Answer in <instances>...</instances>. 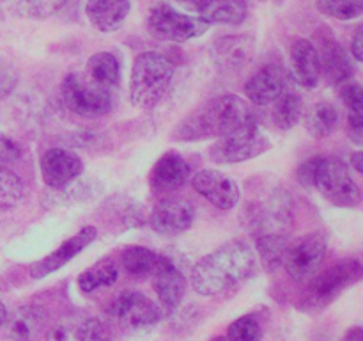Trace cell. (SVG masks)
Instances as JSON below:
<instances>
[{
	"instance_id": "6da1fadb",
	"label": "cell",
	"mask_w": 363,
	"mask_h": 341,
	"mask_svg": "<svg viewBox=\"0 0 363 341\" xmlns=\"http://www.w3.org/2000/svg\"><path fill=\"white\" fill-rule=\"evenodd\" d=\"M257 270V258L248 244L233 240L204 256L191 270V286L201 295H216L243 283Z\"/></svg>"
},
{
	"instance_id": "7a4b0ae2",
	"label": "cell",
	"mask_w": 363,
	"mask_h": 341,
	"mask_svg": "<svg viewBox=\"0 0 363 341\" xmlns=\"http://www.w3.org/2000/svg\"><path fill=\"white\" fill-rule=\"evenodd\" d=\"M252 119H255V114L243 98L236 94L216 96L184 117L174 130V139L183 142L220 139L240 130Z\"/></svg>"
},
{
	"instance_id": "3957f363",
	"label": "cell",
	"mask_w": 363,
	"mask_h": 341,
	"mask_svg": "<svg viewBox=\"0 0 363 341\" xmlns=\"http://www.w3.org/2000/svg\"><path fill=\"white\" fill-rule=\"evenodd\" d=\"M174 64L158 52H144L133 60L130 77V102L138 109H152L162 102L174 78Z\"/></svg>"
},
{
	"instance_id": "277c9868",
	"label": "cell",
	"mask_w": 363,
	"mask_h": 341,
	"mask_svg": "<svg viewBox=\"0 0 363 341\" xmlns=\"http://www.w3.org/2000/svg\"><path fill=\"white\" fill-rule=\"evenodd\" d=\"M363 266L358 259H342L335 265L318 272L311 281L303 295L305 309H323L335 301L346 288L360 281Z\"/></svg>"
},
{
	"instance_id": "5b68a950",
	"label": "cell",
	"mask_w": 363,
	"mask_h": 341,
	"mask_svg": "<svg viewBox=\"0 0 363 341\" xmlns=\"http://www.w3.org/2000/svg\"><path fill=\"white\" fill-rule=\"evenodd\" d=\"M106 315L124 332H145L162 320L163 313L158 304L140 291H123L106 305Z\"/></svg>"
},
{
	"instance_id": "8992f818",
	"label": "cell",
	"mask_w": 363,
	"mask_h": 341,
	"mask_svg": "<svg viewBox=\"0 0 363 341\" xmlns=\"http://www.w3.org/2000/svg\"><path fill=\"white\" fill-rule=\"evenodd\" d=\"M314 187L332 205L354 208L362 202V192L346 163L335 156H323L315 170Z\"/></svg>"
},
{
	"instance_id": "52a82bcc",
	"label": "cell",
	"mask_w": 363,
	"mask_h": 341,
	"mask_svg": "<svg viewBox=\"0 0 363 341\" xmlns=\"http://www.w3.org/2000/svg\"><path fill=\"white\" fill-rule=\"evenodd\" d=\"M269 148L272 142L264 134H261L255 117L240 130L220 137L209 148V158L216 163H240L262 155Z\"/></svg>"
},
{
	"instance_id": "ba28073f",
	"label": "cell",
	"mask_w": 363,
	"mask_h": 341,
	"mask_svg": "<svg viewBox=\"0 0 363 341\" xmlns=\"http://www.w3.org/2000/svg\"><path fill=\"white\" fill-rule=\"evenodd\" d=\"M209 25L201 18L179 13L170 4L158 2L149 9L147 31L162 41L184 43L206 34Z\"/></svg>"
},
{
	"instance_id": "9c48e42d",
	"label": "cell",
	"mask_w": 363,
	"mask_h": 341,
	"mask_svg": "<svg viewBox=\"0 0 363 341\" xmlns=\"http://www.w3.org/2000/svg\"><path fill=\"white\" fill-rule=\"evenodd\" d=\"M326 251L328 238L321 231L303 234L294 242H289L282 263L287 276L296 283H308L319 272Z\"/></svg>"
},
{
	"instance_id": "30bf717a",
	"label": "cell",
	"mask_w": 363,
	"mask_h": 341,
	"mask_svg": "<svg viewBox=\"0 0 363 341\" xmlns=\"http://www.w3.org/2000/svg\"><path fill=\"white\" fill-rule=\"evenodd\" d=\"M60 94L66 109L80 117H98L112 110V94L108 91L84 82L74 73L64 78Z\"/></svg>"
},
{
	"instance_id": "8fae6325",
	"label": "cell",
	"mask_w": 363,
	"mask_h": 341,
	"mask_svg": "<svg viewBox=\"0 0 363 341\" xmlns=\"http://www.w3.org/2000/svg\"><path fill=\"white\" fill-rule=\"evenodd\" d=\"M315 52H318L319 63H321V73H325L326 80L332 85H342L350 82L354 75V66L350 55L342 48L339 41L333 38L328 27H319L314 34Z\"/></svg>"
},
{
	"instance_id": "7c38bea8",
	"label": "cell",
	"mask_w": 363,
	"mask_h": 341,
	"mask_svg": "<svg viewBox=\"0 0 363 341\" xmlns=\"http://www.w3.org/2000/svg\"><path fill=\"white\" fill-rule=\"evenodd\" d=\"M194 219V205L188 199L176 197V195L158 201L151 212L152 229L160 234H167V237H174V234L186 231Z\"/></svg>"
},
{
	"instance_id": "4fadbf2b",
	"label": "cell",
	"mask_w": 363,
	"mask_h": 341,
	"mask_svg": "<svg viewBox=\"0 0 363 341\" xmlns=\"http://www.w3.org/2000/svg\"><path fill=\"white\" fill-rule=\"evenodd\" d=\"M195 190L218 210H233L240 202V187L222 170L202 169L191 180Z\"/></svg>"
},
{
	"instance_id": "5bb4252c",
	"label": "cell",
	"mask_w": 363,
	"mask_h": 341,
	"mask_svg": "<svg viewBox=\"0 0 363 341\" xmlns=\"http://www.w3.org/2000/svg\"><path fill=\"white\" fill-rule=\"evenodd\" d=\"M287 89H291V85L286 71L277 64H268L248 78L245 84V94L254 105L266 107L279 99Z\"/></svg>"
},
{
	"instance_id": "9a60e30c",
	"label": "cell",
	"mask_w": 363,
	"mask_h": 341,
	"mask_svg": "<svg viewBox=\"0 0 363 341\" xmlns=\"http://www.w3.org/2000/svg\"><path fill=\"white\" fill-rule=\"evenodd\" d=\"M96 237H98V231H96L94 226L82 227L77 234L67 238L57 251L50 252L48 256H45V258L39 259V261L32 263L30 276L34 277V279H43V277L57 272L60 266H64L67 261H71L78 252H82L87 245H91L92 242L96 240Z\"/></svg>"
},
{
	"instance_id": "2e32d148",
	"label": "cell",
	"mask_w": 363,
	"mask_h": 341,
	"mask_svg": "<svg viewBox=\"0 0 363 341\" xmlns=\"http://www.w3.org/2000/svg\"><path fill=\"white\" fill-rule=\"evenodd\" d=\"M84 170L80 156L64 148H52L41 156V176L48 187L62 188Z\"/></svg>"
},
{
	"instance_id": "e0dca14e",
	"label": "cell",
	"mask_w": 363,
	"mask_h": 341,
	"mask_svg": "<svg viewBox=\"0 0 363 341\" xmlns=\"http://www.w3.org/2000/svg\"><path fill=\"white\" fill-rule=\"evenodd\" d=\"M190 163L184 160V156L176 151H169L160 156L152 166L151 174H149V185L155 192L169 194V192L183 187L190 178Z\"/></svg>"
},
{
	"instance_id": "ac0fdd59",
	"label": "cell",
	"mask_w": 363,
	"mask_h": 341,
	"mask_svg": "<svg viewBox=\"0 0 363 341\" xmlns=\"http://www.w3.org/2000/svg\"><path fill=\"white\" fill-rule=\"evenodd\" d=\"M155 291L160 298V309L163 315H170L179 308L184 293H186V277L165 256V261L152 276Z\"/></svg>"
},
{
	"instance_id": "d6986e66",
	"label": "cell",
	"mask_w": 363,
	"mask_h": 341,
	"mask_svg": "<svg viewBox=\"0 0 363 341\" xmlns=\"http://www.w3.org/2000/svg\"><path fill=\"white\" fill-rule=\"evenodd\" d=\"M291 77L305 89H315L321 82V63L311 39L298 38L291 45Z\"/></svg>"
},
{
	"instance_id": "ffe728a7",
	"label": "cell",
	"mask_w": 363,
	"mask_h": 341,
	"mask_svg": "<svg viewBox=\"0 0 363 341\" xmlns=\"http://www.w3.org/2000/svg\"><path fill=\"white\" fill-rule=\"evenodd\" d=\"M7 330L14 341H38L48 329V315L38 305H21L7 313Z\"/></svg>"
},
{
	"instance_id": "44dd1931",
	"label": "cell",
	"mask_w": 363,
	"mask_h": 341,
	"mask_svg": "<svg viewBox=\"0 0 363 341\" xmlns=\"http://www.w3.org/2000/svg\"><path fill=\"white\" fill-rule=\"evenodd\" d=\"M130 0H87L85 14L94 28L99 32H116L123 27L130 14Z\"/></svg>"
},
{
	"instance_id": "7402d4cb",
	"label": "cell",
	"mask_w": 363,
	"mask_h": 341,
	"mask_svg": "<svg viewBox=\"0 0 363 341\" xmlns=\"http://www.w3.org/2000/svg\"><path fill=\"white\" fill-rule=\"evenodd\" d=\"M252 39L247 36H225L213 46V57L223 70H240L252 59Z\"/></svg>"
},
{
	"instance_id": "603a6c76",
	"label": "cell",
	"mask_w": 363,
	"mask_h": 341,
	"mask_svg": "<svg viewBox=\"0 0 363 341\" xmlns=\"http://www.w3.org/2000/svg\"><path fill=\"white\" fill-rule=\"evenodd\" d=\"M89 84L103 89V91H112L119 85L121 80V66L119 60L110 52H98L89 57L87 66H85Z\"/></svg>"
},
{
	"instance_id": "cb8c5ba5",
	"label": "cell",
	"mask_w": 363,
	"mask_h": 341,
	"mask_svg": "<svg viewBox=\"0 0 363 341\" xmlns=\"http://www.w3.org/2000/svg\"><path fill=\"white\" fill-rule=\"evenodd\" d=\"M123 266L130 276L152 277L156 270L163 265L165 256L140 245H131L123 252Z\"/></svg>"
},
{
	"instance_id": "d4e9b609",
	"label": "cell",
	"mask_w": 363,
	"mask_h": 341,
	"mask_svg": "<svg viewBox=\"0 0 363 341\" xmlns=\"http://www.w3.org/2000/svg\"><path fill=\"white\" fill-rule=\"evenodd\" d=\"M305 128L315 139H325L335 131L339 124V110L330 102H318L303 112Z\"/></svg>"
},
{
	"instance_id": "484cf974",
	"label": "cell",
	"mask_w": 363,
	"mask_h": 341,
	"mask_svg": "<svg viewBox=\"0 0 363 341\" xmlns=\"http://www.w3.org/2000/svg\"><path fill=\"white\" fill-rule=\"evenodd\" d=\"M303 99L293 89H287L279 99L272 103V119L280 130H291L303 116Z\"/></svg>"
},
{
	"instance_id": "4316f807",
	"label": "cell",
	"mask_w": 363,
	"mask_h": 341,
	"mask_svg": "<svg viewBox=\"0 0 363 341\" xmlns=\"http://www.w3.org/2000/svg\"><path fill=\"white\" fill-rule=\"evenodd\" d=\"M247 16L248 7L245 0H215L199 18L208 25H240L247 20Z\"/></svg>"
},
{
	"instance_id": "83f0119b",
	"label": "cell",
	"mask_w": 363,
	"mask_h": 341,
	"mask_svg": "<svg viewBox=\"0 0 363 341\" xmlns=\"http://www.w3.org/2000/svg\"><path fill=\"white\" fill-rule=\"evenodd\" d=\"M117 276H119V269L113 263V259H99L96 265H92L91 269H87L78 276V286L85 293H91L98 288L110 286V284L116 283Z\"/></svg>"
},
{
	"instance_id": "f1b7e54d",
	"label": "cell",
	"mask_w": 363,
	"mask_h": 341,
	"mask_svg": "<svg viewBox=\"0 0 363 341\" xmlns=\"http://www.w3.org/2000/svg\"><path fill=\"white\" fill-rule=\"evenodd\" d=\"M289 242L286 240L284 234L279 233H268L262 234L257 240V252L261 256V261L268 272H275L282 266L284 254Z\"/></svg>"
},
{
	"instance_id": "f546056e",
	"label": "cell",
	"mask_w": 363,
	"mask_h": 341,
	"mask_svg": "<svg viewBox=\"0 0 363 341\" xmlns=\"http://www.w3.org/2000/svg\"><path fill=\"white\" fill-rule=\"evenodd\" d=\"M85 315H73L59 320L46 329L45 341H85Z\"/></svg>"
},
{
	"instance_id": "4dcf8cb0",
	"label": "cell",
	"mask_w": 363,
	"mask_h": 341,
	"mask_svg": "<svg viewBox=\"0 0 363 341\" xmlns=\"http://www.w3.org/2000/svg\"><path fill=\"white\" fill-rule=\"evenodd\" d=\"M66 2L67 0H18L14 13L28 20H46L55 16Z\"/></svg>"
},
{
	"instance_id": "1f68e13d",
	"label": "cell",
	"mask_w": 363,
	"mask_h": 341,
	"mask_svg": "<svg viewBox=\"0 0 363 341\" xmlns=\"http://www.w3.org/2000/svg\"><path fill=\"white\" fill-rule=\"evenodd\" d=\"M23 197V181L20 176L0 166V213L14 208Z\"/></svg>"
},
{
	"instance_id": "d6a6232c",
	"label": "cell",
	"mask_w": 363,
	"mask_h": 341,
	"mask_svg": "<svg viewBox=\"0 0 363 341\" xmlns=\"http://www.w3.org/2000/svg\"><path fill=\"white\" fill-rule=\"evenodd\" d=\"M315 6L326 14L335 20H353L358 18L363 11V0H315Z\"/></svg>"
},
{
	"instance_id": "836d02e7",
	"label": "cell",
	"mask_w": 363,
	"mask_h": 341,
	"mask_svg": "<svg viewBox=\"0 0 363 341\" xmlns=\"http://www.w3.org/2000/svg\"><path fill=\"white\" fill-rule=\"evenodd\" d=\"M227 337L230 341H261L262 340V327L257 318L252 315H245L233 322L227 330Z\"/></svg>"
},
{
	"instance_id": "e575fe53",
	"label": "cell",
	"mask_w": 363,
	"mask_h": 341,
	"mask_svg": "<svg viewBox=\"0 0 363 341\" xmlns=\"http://www.w3.org/2000/svg\"><path fill=\"white\" fill-rule=\"evenodd\" d=\"M340 96H342L344 103H346L350 114L354 116H363V91L362 85L358 82H346L340 87Z\"/></svg>"
},
{
	"instance_id": "d590c367",
	"label": "cell",
	"mask_w": 363,
	"mask_h": 341,
	"mask_svg": "<svg viewBox=\"0 0 363 341\" xmlns=\"http://www.w3.org/2000/svg\"><path fill=\"white\" fill-rule=\"evenodd\" d=\"M323 156L315 155L312 156V158H308L307 162L301 163L300 167H298V181H300L301 185H303L305 188H312L314 187V181H315V170H318V166L319 162H321Z\"/></svg>"
},
{
	"instance_id": "8d00e7d4",
	"label": "cell",
	"mask_w": 363,
	"mask_h": 341,
	"mask_svg": "<svg viewBox=\"0 0 363 341\" xmlns=\"http://www.w3.org/2000/svg\"><path fill=\"white\" fill-rule=\"evenodd\" d=\"M21 156V146L9 139L7 135L0 134V160L4 162H13Z\"/></svg>"
},
{
	"instance_id": "74e56055",
	"label": "cell",
	"mask_w": 363,
	"mask_h": 341,
	"mask_svg": "<svg viewBox=\"0 0 363 341\" xmlns=\"http://www.w3.org/2000/svg\"><path fill=\"white\" fill-rule=\"evenodd\" d=\"M347 131H350V137L353 139L357 144H362L363 116H354V114H350V117H347Z\"/></svg>"
},
{
	"instance_id": "f35d334b",
	"label": "cell",
	"mask_w": 363,
	"mask_h": 341,
	"mask_svg": "<svg viewBox=\"0 0 363 341\" xmlns=\"http://www.w3.org/2000/svg\"><path fill=\"white\" fill-rule=\"evenodd\" d=\"M363 32H362V27H357V31H354V36H353V41H351V53H353L354 60H360L363 59Z\"/></svg>"
},
{
	"instance_id": "ab89813d",
	"label": "cell",
	"mask_w": 363,
	"mask_h": 341,
	"mask_svg": "<svg viewBox=\"0 0 363 341\" xmlns=\"http://www.w3.org/2000/svg\"><path fill=\"white\" fill-rule=\"evenodd\" d=\"M176 2H179L181 6L188 7V9L197 11L199 16H201V14L204 13V11L208 9V7L211 6V4L215 2V0H176ZM199 16H197V18H199Z\"/></svg>"
},
{
	"instance_id": "60d3db41",
	"label": "cell",
	"mask_w": 363,
	"mask_h": 341,
	"mask_svg": "<svg viewBox=\"0 0 363 341\" xmlns=\"http://www.w3.org/2000/svg\"><path fill=\"white\" fill-rule=\"evenodd\" d=\"M342 341H363L362 327H353V329L347 330V332L344 334Z\"/></svg>"
},
{
	"instance_id": "b9f144b4",
	"label": "cell",
	"mask_w": 363,
	"mask_h": 341,
	"mask_svg": "<svg viewBox=\"0 0 363 341\" xmlns=\"http://www.w3.org/2000/svg\"><path fill=\"white\" fill-rule=\"evenodd\" d=\"M363 153L362 151H357L353 153V156H351V166H353V169L357 170V173H363Z\"/></svg>"
},
{
	"instance_id": "7bdbcfd3",
	"label": "cell",
	"mask_w": 363,
	"mask_h": 341,
	"mask_svg": "<svg viewBox=\"0 0 363 341\" xmlns=\"http://www.w3.org/2000/svg\"><path fill=\"white\" fill-rule=\"evenodd\" d=\"M6 320H7V309H6V305L2 304V301H0V327L6 323Z\"/></svg>"
},
{
	"instance_id": "ee69618b",
	"label": "cell",
	"mask_w": 363,
	"mask_h": 341,
	"mask_svg": "<svg viewBox=\"0 0 363 341\" xmlns=\"http://www.w3.org/2000/svg\"><path fill=\"white\" fill-rule=\"evenodd\" d=\"M211 341H230V340L227 336H216V337H213Z\"/></svg>"
}]
</instances>
